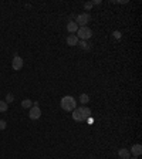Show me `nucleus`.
Returning a JSON list of instances; mask_svg holds the SVG:
<instances>
[{
    "label": "nucleus",
    "instance_id": "nucleus-1",
    "mask_svg": "<svg viewBox=\"0 0 142 159\" xmlns=\"http://www.w3.org/2000/svg\"><path fill=\"white\" fill-rule=\"evenodd\" d=\"M91 116V110L87 108V107H78L72 111V119L77 121V122H84V121H88V118Z\"/></svg>",
    "mask_w": 142,
    "mask_h": 159
},
{
    "label": "nucleus",
    "instance_id": "nucleus-2",
    "mask_svg": "<svg viewBox=\"0 0 142 159\" xmlns=\"http://www.w3.org/2000/svg\"><path fill=\"white\" fill-rule=\"evenodd\" d=\"M60 107L61 110H64L66 112H72V111L77 108V101L74 97H71V95H66V97H63L60 101Z\"/></svg>",
    "mask_w": 142,
    "mask_h": 159
},
{
    "label": "nucleus",
    "instance_id": "nucleus-3",
    "mask_svg": "<svg viewBox=\"0 0 142 159\" xmlns=\"http://www.w3.org/2000/svg\"><path fill=\"white\" fill-rule=\"evenodd\" d=\"M77 37H78V40H88L93 37V31H91V28L88 27V26H85V27H78V30H77Z\"/></svg>",
    "mask_w": 142,
    "mask_h": 159
},
{
    "label": "nucleus",
    "instance_id": "nucleus-4",
    "mask_svg": "<svg viewBox=\"0 0 142 159\" xmlns=\"http://www.w3.org/2000/svg\"><path fill=\"white\" fill-rule=\"evenodd\" d=\"M91 20V16H90V13H81V14H78L75 17V23L78 27H85L88 23Z\"/></svg>",
    "mask_w": 142,
    "mask_h": 159
},
{
    "label": "nucleus",
    "instance_id": "nucleus-5",
    "mask_svg": "<svg viewBox=\"0 0 142 159\" xmlns=\"http://www.w3.org/2000/svg\"><path fill=\"white\" fill-rule=\"evenodd\" d=\"M23 66H24L23 58L20 57V55H17L16 53H14V57H13V61H11V67H13V70L19 71V70H22V68H23Z\"/></svg>",
    "mask_w": 142,
    "mask_h": 159
},
{
    "label": "nucleus",
    "instance_id": "nucleus-6",
    "mask_svg": "<svg viewBox=\"0 0 142 159\" xmlns=\"http://www.w3.org/2000/svg\"><path fill=\"white\" fill-rule=\"evenodd\" d=\"M41 116V110H40V107H31L30 108V112H28V118L30 119H38Z\"/></svg>",
    "mask_w": 142,
    "mask_h": 159
},
{
    "label": "nucleus",
    "instance_id": "nucleus-7",
    "mask_svg": "<svg viewBox=\"0 0 142 159\" xmlns=\"http://www.w3.org/2000/svg\"><path fill=\"white\" fill-rule=\"evenodd\" d=\"M129 154L134 155V156H141L142 154V145H139V143H135V145H132L131 149H129Z\"/></svg>",
    "mask_w": 142,
    "mask_h": 159
},
{
    "label": "nucleus",
    "instance_id": "nucleus-8",
    "mask_svg": "<svg viewBox=\"0 0 142 159\" xmlns=\"http://www.w3.org/2000/svg\"><path fill=\"white\" fill-rule=\"evenodd\" d=\"M77 30H78V26H77L75 22H72V20H70V22L67 23V31L71 34L77 33Z\"/></svg>",
    "mask_w": 142,
    "mask_h": 159
},
{
    "label": "nucleus",
    "instance_id": "nucleus-9",
    "mask_svg": "<svg viewBox=\"0 0 142 159\" xmlns=\"http://www.w3.org/2000/svg\"><path fill=\"white\" fill-rule=\"evenodd\" d=\"M66 41H67V44H68V46L74 47V46H77V44H78V41H80V40H78V37H77L75 34H70V36L67 37Z\"/></svg>",
    "mask_w": 142,
    "mask_h": 159
},
{
    "label": "nucleus",
    "instance_id": "nucleus-10",
    "mask_svg": "<svg viewBox=\"0 0 142 159\" xmlns=\"http://www.w3.org/2000/svg\"><path fill=\"white\" fill-rule=\"evenodd\" d=\"M118 156L121 159H131V154H129V149H125V148H121L118 151Z\"/></svg>",
    "mask_w": 142,
    "mask_h": 159
},
{
    "label": "nucleus",
    "instance_id": "nucleus-11",
    "mask_svg": "<svg viewBox=\"0 0 142 159\" xmlns=\"http://www.w3.org/2000/svg\"><path fill=\"white\" fill-rule=\"evenodd\" d=\"M80 102H81L82 105L88 104V102H90V95H88V94H81V95H80Z\"/></svg>",
    "mask_w": 142,
    "mask_h": 159
},
{
    "label": "nucleus",
    "instance_id": "nucleus-12",
    "mask_svg": "<svg viewBox=\"0 0 142 159\" xmlns=\"http://www.w3.org/2000/svg\"><path fill=\"white\" fill-rule=\"evenodd\" d=\"M22 107H23V108H31V107H33V101H31V99H28V98L23 99V101H22Z\"/></svg>",
    "mask_w": 142,
    "mask_h": 159
},
{
    "label": "nucleus",
    "instance_id": "nucleus-13",
    "mask_svg": "<svg viewBox=\"0 0 142 159\" xmlns=\"http://www.w3.org/2000/svg\"><path fill=\"white\" fill-rule=\"evenodd\" d=\"M77 46H80V47H81L82 50H85V51H87V50H90V46H88V43H87V41H84V40L78 41V44H77Z\"/></svg>",
    "mask_w": 142,
    "mask_h": 159
},
{
    "label": "nucleus",
    "instance_id": "nucleus-14",
    "mask_svg": "<svg viewBox=\"0 0 142 159\" xmlns=\"http://www.w3.org/2000/svg\"><path fill=\"white\" fill-rule=\"evenodd\" d=\"M9 108V104L6 101H0V112H6Z\"/></svg>",
    "mask_w": 142,
    "mask_h": 159
},
{
    "label": "nucleus",
    "instance_id": "nucleus-15",
    "mask_svg": "<svg viewBox=\"0 0 142 159\" xmlns=\"http://www.w3.org/2000/svg\"><path fill=\"white\" fill-rule=\"evenodd\" d=\"M13 101H14V95L9 93L7 95H6V102H7V104H11Z\"/></svg>",
    "mask_w": 142,
    "mask_h": 159
},
{
    "label": "nucleus",
    "instance_id": "nucleus-16",
    "mask_svg": "<svg viewBox=\"0 0 142 159\" xmlns=\"http://www.w3.org/2000/svg\"><path fill=\"white\" fill-rule=\"evenodd\" d=\"M6 126H7V122L4 119H0V131H4Z\"/></svg>",
    "mask_w": 142,
    "mask_h": 159
},
{
    "label": "nucleus",
    "instance_id": "nucleus-17",
    "mask_svg": "<svg viewBox=\"0 0 142 159\" xmlns=\"http://www.w3.org/2000/svg\"><path fill=\"white\" fill-rule=\"evenodd\" d=\"M91 7H93V3H91V1H88V3H85V4H84V9H85V10H91Z\"/></svg>",
    "mask_w": 142,
    "mask_h": 159
},
{
    "label": "nucleus",
    "instance_id": "nucleus-18",
    "mask_svg": "<svg viewBox=\"0 0 142 159\" xmlns=\"http://www.w3.org/2000/svg\"><path fill=\"white\" fill-rule=\"evenodd\" d=\"M91 3H93V6H94V4H101L102 1H101V0H94V1H91Z\"/></svg>",
    "mask_w": 142,
    "mask_h": 159
},
{
    "label": "nucleus",
    "instance_id": "nucleus-19",
    "mask_svg": "<svg viewBox=\"0 0 142 159\" xmlns=\"http://www.w3.org/2000/svg\"><path fill=\"white\" fill-rule=\"evenodd\" d=\"M115 37H117V39H120V37H121V34H120V31H115Z\"/></svg>",
    "mask_w": 142,
    "mask_h": 159
},
{
    "label": "nucleus",
    "instance_id": "nucleus-20",
    "mask_svg": "<svg viewBox=\"0 0 142 159\" xmlns=\"http://www.w3.org/2000/svg\"><path fill=\"white\" fill-rule=\"evenodd\" d=\"M132 159H138V158H137V156H134V158H132Z\"/></svg>",
    "mask_w": 142,
    "mask_h": 159
}]
</instances>
